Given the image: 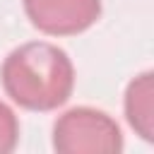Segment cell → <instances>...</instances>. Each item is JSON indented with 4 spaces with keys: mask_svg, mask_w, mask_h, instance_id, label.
<instances>
[{
    "mask_svg": "<svg viewBox=\"0 0 154 154\" xmlns=\"http://www.w3.org/2000/svg\"><path fill=\"white\" fill-rule=\"evenodd\" d=\"M123 106L130 128L144 142H152L154 140V72L152 70L140 72L137 77L130 79Z\"/></svg>",
    "mask_w": 154,
    "mask_h": 154,
    "instance_id": "4",
    "label": "cell"
},
{
    "mask_svg": "<svg viewBox=\"0 0 154 154\" xmlns=\"http://www.w3.org/2000/svg\"><path fill=\"white\" fill-rule=\"evenodd\" d=\"M29 22L46 36H77L101 17V0H22Z\"/></svg>",
    "mask_w": 154,
    "mask_h": 154,
    "instance_id": "3",
    "label": "cell"
},
{
    "mask_svg": "<svg viewBox=\"0 0 154 154\" xmlns=\"http://www.w3.org/2000/svg\"><path fill=\"white\" fill-rule=\"evenodd\" d=\"M5 94L26 111H55L75 89L70 55L48 41H29L7 53L0 67Z\"/></svg>",
    "mask_w": 154,
    "mask_h": 154,
    "instance_id": "1",
    "label": "cell"
},
{
    "mask_svg": "<svg viewBox=\"0 0 154 154\" xmlns=\"http://www.w3.org/2000/svg\"><path fill=\"white\" fill-rule=\"evenodd\" d=\"M53 149L60 154H120L123 132L106 111L77 106L58 116Z\"/></svg>",
    "mask_w": 154,
    "mask_h": 154,
    "instance_id": "2",
    "label": "cell"
},
{
    "mask_svg": "<svg viewBox=\"0 0 154 154\" xmlns=\"http://www.w3.org/2000/svg\"><path fill=\"white\" fill-rule=\"evenodd\" d=\"M17 142H19V120L14 111L5 101H0V154L14 152Z\"/></svg>",
    "mask_w": 154,
    "mask_h": 154,
    "instance_id": "5",
    "label": "cell"
}]
</instances>
